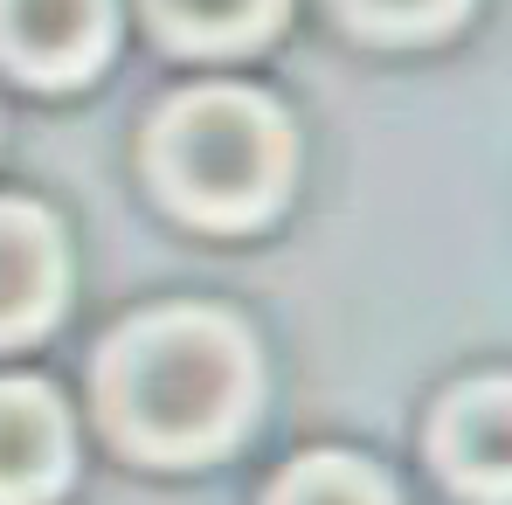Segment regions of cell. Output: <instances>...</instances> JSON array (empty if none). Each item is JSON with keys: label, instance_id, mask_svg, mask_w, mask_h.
I'll return each mask as SVG.
<instances>
[{"label": "cell", "instance_id": "obj_3", "mask_svg": "<svg viewBox=\"0 0 512 505\" xmlns=\"http://www.w3.org/2000/svg\"><path fill=\"white\" fill-rule=\"evenodd\" d=\"M104 35L111 0H0V56L28 77H84Z\"/></svg>", "mask_w": 512, "mask_h": 505}, {"label": "cell", "instance_id": "obj_2", "mask_svg": "<svg viewBox=\"0 0 512 505\" xmlns=\"http://www.w3.org/2000/svg\"><path fill=\"white\" fill-rule=\"evenodd\" d=\"M153 153H160L167 194L187 215L215 229H243L256 215H270V201L284 194L291 132L250 90H194L160 118Z\"/></svg>", "mask_w": 512, "mask_h": 505}, {"label": "cell", "instance_id": "obj_1", "mask_svg": "<svg viewBox=\"0 0 512 505\" xmlns=\"http://www.w3.org/2000/svg\"><path fill=\"white\" fill-rule=\"evenodd\" d=\"M256 402L250 339L215 312H160L111 346L104 409L118 436L146 457L222 450Z\"/></svg>", "mask_w": 512, "mask_h": 505}, {"label": "cell", "instance_id": "obj_9", "mask_svg": "<svg viewBox=\"0 0 512 505\" xmlns=\"http://www.w3.org/2000/svg\"><path fill=\"white\" fill-rule=\"evenodd\" d=\"M353 7V21H367L374 35H429V28H443L464 0H346Z\"/></svg>", "mask_w": 512, "mask_h": 505}, {"label": "cell", "instance_id": "obj_5", "mask_svg": "<svg viewBox=\"0 0 512 505\" xmlns=\"http://www.w3.org/2000/svg\"><path fill=\"white\" fill-rule=\"evenodd\" d=\"M63 298V243L49 215L0 201V339L35 333Z\"/></svg>", "mask_w": 512, "mask_h": 505}, {"label": "cell", "instance_id": "obj_8", "mask_svg": "<svg viewBox=\"0 0 512 505\" xmlns=\"http://www.w3.org/2000/svg\"><path fill=\"white\" fill-rule=\"evenodd\" d=\"M270 505H388V485L353 457H312V464L284 471Z\"/></svg>", "mask_w": 512, "mask_h": 505}, {"label": "cell", "instance_id": "obj_7", "mask_svg": "<svg viewBox=\"0 0 512 505\" xmlns=\"http://www.w3.org/2000/svg\"><path fill=\"white\" fill-rule=\"evenodd\" d=\"M160 28L194 49H243L277 21V0H153Z\"/></svg>", "mask_w": 512, "mask_h": 505}, {"label": "cell", "instance_id": "obj_6", "mask_svg": "<svg viewBox=\"0 0 512 505\" xmlns=\"http://www.w3.org/2000/svg\"><path fill=\"white\" fill-rule=\"evenodd\" d=\"M443 464L464 492L478 499H506V478H512V422H506V381H478L464 388L450 409H443Z\"/></svg>", "mask_w": 512, "mask_h": 505}, {"label": "cell", "instance_id": "obj_4", "mask_svg": "<svg viewBox=\"0 0 512 505\" xmlns=\"http://www.w3.org/2000/svg\"><path fill=\"white\" fill-rule=\"evenodd\" d=\"M70 471V422L49 388L0 381V505H42L56 499Z\"/></svg>", "mask_w": 512, "mask_h": 505}]
</instances>
